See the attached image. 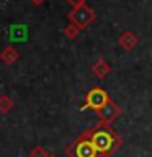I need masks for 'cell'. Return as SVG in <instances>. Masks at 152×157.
Returning a JSON list of instances; mask_svg holds the SVG:
<instances>
[{
    "instance_id": "10",
    "label": "cell",
    "mask_w": 152,
    "mask_h": 157,
    "mask_svg": "<svg viewBox=\"0 0 152 157\" xmlns=\"http://www.w3.org/2000/svg\"><path fill=\"white\" fill-rule=\"evenodd\" d=\"M78 33H80V28H77L74 23L67 25V26L64 28V34H66V38H69V39H75L78 36Z\"/></svg>"
},
{
    "instance_id": "9",
    "label": "cell",
    "mask_w": 152,
    "mask_h": 157,
    "mask_svg": "<svg viewBox=\"0 0 152 157\" xmlns=\"http://www.w3.org/2000/svg\"><path fill=\"white\" fill-rule=\"evenodd\" d=\"M13 108V100L8 95H0V113L7 115V113L12 111Z\"/></svg>"
},
{
    "instance_id": "3",
    "label": "cell",
    "mask_w": 152,
    "mask_h": 157,
    "mask_svg": "<svg viewBox=\"0 0 152 157\" xmlns=\"http://www.w3.org/2000/svg\"><path fill=\"white\" fill-rule=\"evenodd\" d=\"M108 101H110L108 93L103 90V88L95 87V88H92V90L87 93V97H85V105H83V108H90V110L98 111V110H101V108L105 106Z\"/></svg>"
},
{
    "instance_id": "7",
    "label": "cell",
    "mask_w": 152,
    "mask_h": 157,
    "mask_svg": "<svg viewBox=\"0 0 152 157\" xmlns=\"http://www.w3.org/2000/svg\"><path fill=\"white\" fill-rule=\"evenodd\" d=\"M92 71H93V74L98 77V78H105L108 74L111 72V67H110V64H108L103 57H100L98 61L93 64V67H92Z\"/></svg>"
},
{
    "instance_id": "14",
    "label": "cell",
    "mask_w": 152,
    "mask_h": 157,
    "mask_svg": "<svg viewBox=\"0 0 152 157\" xmlns=\"http://www.w3.org/2000/svg\"><path fill=\"white\" fill-rule=\"evenodd\" d=\"M49 157H57V155H52V154H49Z\"/></svg>"
},
{
    "instance_id": "12",
    "label": "cell",
    "mask_w": 152,
    "mask_h": 157,
    "mask_svg": "<svg viewBox=\"0 0 152 157\" xmlns=\"http://www.w3.org/2000/svg\"><path fill=\"white\" fill-rule=\"evenodd\" d=\"M67 3L72 7V10H75V8H80L85 5V0H67Z\"/></svg>"
},
{
    "instance_id": "5",
    "label": "cell",
    "mask_w": 152,
    "mask_h": 157,
    "mask_svg": "<svg viewBox=\"0 0 152 157\" xmlns=\"http://www.w3.org/2000/svg\"><path fill=\"white\" fill-rule=\"evenodd\" d=\"M97 113H98V116H100V120H101L103 123H110V121L116 120V118L121 115V108L118 106L116 103H113V101L110 100L105 106L101 108V110H98Z\"/></svg>"
},
{
    "instance_id": "6",
    "label": "cell",
    "mask_w": 152,
    "mask_h": 157,
    "mask_svg": "<svg viewBox=\"0 0 152 157\" xmlns=\"http://www.w3.org/2000/svg\"><path fill=\"white\" fill-rule=\"evenodd\" d=\"M118 43H120V46L123 49L131 51V49H134V46L137 44V38H136V34L132 31H124L120 36V39H118Z\"/></svg>"
},
{
    "instance_id": "4",
    "label": "cell",
    "mask_w": 152,
    "mask_h": 157,
    "mask_svg": "<svg viewBox=\"0 0 152 157\" xmlns=\"http://www.w3.org/2000/svg\"><path fill=\"white\" fill-rule=\"evenodd\" d=\"M74 157H98V151L95 149L93 142L88 137H83L75 144Z\"/></svg>"
},
{
    "instance_id": "13",
    "label": "cell",
    "mask_w": 152,
    "mask_h": 157,
    "mask_svg": "<svg viewBox=\"0 0 152 157\" xmlns=\"http://www.w3.org/2000/svg\"><path fill=\"white\" fill-rule=\"evenodd\" d=\"M31 2H33L34 5H41V3L44 2V0H31Z\"/></svg>"
},
{
    "instance_id": "1",
    "label": "cell",
    "mask_w": 152,
    "mask_h": 157,
    "mask_svg": "<svg viewBox=\"0 0 152 157\" xmlns=\"http://www.w3.org/2000/svg\"><path fill=\"white\" fill-rule=\"evenodd\" d=\"M85 137H88V139L93 142V146H95V149L98 151V154H101V155L110 154V152L115 151V147L118 146L116 141H115V136H113L111 131H108V129H93L92 132H88Z\"/></svg>"
},
{
    "instance_id": "8",
    "label": "cell",
    "mask_w": 152,
    "mask_h": 157,
    "mask_svg": "<svg viewBox=\"0 0 152 157\" xmlns=\"http://www.w3.org/2000/svg\"><path fill=\"white\" fill-rule=\"evenodd\" d=\"M0 57H2V61H3L5 64H8V66H12L13 62H17V61H18L20 54H18V51H17L15 48L8 46V48H5V49H3V52L0 54Z\"/></svg>"
},
{
    "instance_id": "2",
    "label": "cell",
    "mask_w": 152,
    "mask_h": 157,
    "mask_svg": "<svg viewBox=\"0 0 152 157\" xmlns=\"http://www.w3.org/2000/svg\"><path fill=\"white\" fill-rule=\"evenodd\" d=\"M69 20H70V23H74L77 28L83 29L95 20V12H93V8L83 5L80 8L72 10V12L69 13Z\"/></svg>"
},
{
    "instance_id": "11",
    "label": "cell",
    "mask_w": 152,
    "mask_h": 157,
    "mask_svg": "<svg viewBox=\"0 0 152 157\" xmlns=\"http://www.w3.org/2000/svg\"><path fill=\"white\" fill-rule=\"evenodd\" d=\"M28 157H49V154H48V151L44 149L43 146H36L31 152H29Z\"/></svg>"
}]
</instances>
